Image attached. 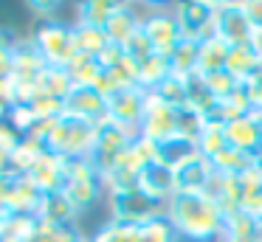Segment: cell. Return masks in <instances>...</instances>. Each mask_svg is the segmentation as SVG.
<instances>
[{"label": "cell", "mask_w": 262, "mask_h": 242, "mask_svg": "<svg viewBox=\"0 0 262 242\" xmlns=\"http://www.w3.org/2000/svg\"><path fill=\"white\" fill-rule=\"evenodd\" d=\"M155 96H158L164 104H169L172 110H183V107H189V96H186V76H175V73H169V76L164 79V82L158 84V87L152 90Z\"/></svg>", "instance_id": "cell-29"}, {"label": "cell", "mask_w": 262, "mask_h": 242, "mask_svg": "<svg viewBox=\"0 0 262 242\" xmlns=\"http://www.w3.org/2000/svg\"><path fill=\"white\" fill-rule=\"evenodd\" d=\"M31 42H34L37 54L46 59V65L51 68H68L76 56L74 26H65L59 20H42Z\"/></svg>", "instance_id": "cell-5"}, {"label": "cell", "mask_w": 262, "mask_h": 242, "mask_svg": "<svg viewBox=\"0 0 262 242\" xmlns=\"http://www.w3.org/2000/svg\"><path fill=\"white\" fill-rule=\"evenodd\" d=\"M198 152L203 158H214L217 152H223L228 146V138H226V124H220V121H206V127H203V133H200V138H198Z\"/></svg>", "instance_id": "cell-32"}, {"label": "cell", "mask_w": 262, "mask_h": 242, "mask_svg": "<svg viewBox=\"0 0 262 242\" xmlns=\"http://www.w3.org/2000/svg\"><path fill=\"white\" fill-rule=\"evenodd\" d=\"M20 141H23V135H20L12 124L0 121V152H9V155H12V149L20 144Z\"/></svg>", "instance_id": "cell-41"}, {"label": "cell", "mask_w": 262, "mask_h": 242, "mask_svg": "<svg viewBox=\"0 0 262 242\" xmlns=\"http://www.w3.org/2000/svg\"><path fill=\"white\" fill-rule=\"evenodd\" d=\"M214 178V166L209 158H203L200 152H194L186 163L175 169V180H178V191H206Z\"/></svg>", "instance_id": "cell-16"}, {"label": "cell", "mask_w": 262, "mask_h": 242, "mask_svg": "<svg viewBox=\"0 0 262 242\" xmlns=\"http://www.w3.org/2000/svg\"><path fill=\"white\" fill-rule=\"evenodd\" d=\"M12 217H14V214L9 211L6 206H0V242H3V234H6V228H9V223H12Z\"/></svg>", "instance_id": "cell-45"}, {"label": "cell", "mask_w": 262, "mask_h": 242, "mask_svg": "<svg viewBox=\"0 0 262 242\" xmlns=\"http://www.w3.org/2000/svg\"><path fill=\"white\" fill-rule=\"evenodd\" d=\"M175 20L181 26L183 39H200L214 34V3L194 0V3H178L175 6Z\"/></svg>", "instance_id": "cell-10"}, {"label": "cell", "mask_w": 262, "mask_h": 242, "mask_svg": "<svg viewBox=\"0 0 262 242\" xmlns=\"http://www.w3.org/2000/svg\"><path fill=\"white\" fill-rule=\"evenodd\" d=\"M110 200V219L127 225H147L152 219L164 217L166 206L158 200H152L149 194H144L141 189H127V191H113L107 194Z\"/></svg>", "instance_id": "cell-6"}, {"label": "cell", "mask_w": 262, "mask_h": 242, "mask_svg": "<svg viewBox=\"0 0 262 242\" xmlns=\"http://www.w3.org/2000/svg\"><path fill=\"white\" fill-rule=\"evenodd\" d=\"M74 42H76V54H85V56H99L104 54V48L110 45L104 28H91V26H76L74 23Z\"/></svg>", "instance_id": "cell-25"}, {"label": "cell", "mask_w": 262, "mask_h": 242, "mask_svg": "<svg viewBox=\"0 0 262 242\" xmlns=\"http://www.w3.org/2000/svg\"><path fill=\"white\" fill-rule=\"evenodd\" d=\"M144 104H147V90L141 87H127L119 90L107 99V118L124 124V127L136 129L138 133V124H141L144 116Z\"/></svg>", "instance_id": "cell-11"}, {"label": "cell", "mask_w": 262, "mask_h": 242, "mask_svg": "<svg viewBox=\"0 0 262 242\" xmlns=\"http://www.w3.org/2000/svg\"><path fill=\"white\" fill-rule=\"evenodd\" d=\"M138 138L136 129L124 127V124L113 121V118L104 116L102 121H96V135H93V149H91V163L99 169V174L110 172L116 163L121 161L130 144Z\"/></svg>", "instance_id": "cell-3"}, {"label": "cell", "mask_w": 262, "mask_h": 242, "mask_svg": "<svg viewBox=\"0 0 262 242\" xmlns=\"http://www.w3.org/2000/svg\"><path fill=\"white\" fill-rule=\"evenodd\" d=\"M194 152H198V146L175 135V138L166 141V144H158V163H164L166 169H172V172H175V169L181 166V163H186Z\"/></svg>", "instance_id": "cell-30"}, {"label": "cell", "mask_w": 262, "mask_h": 242, "mask_svg": "<svg viewBox=\"0 0 262 242\" xmlns=\"http://www.w3.org/2000/svg\"><path fill=\"white\" fill-rule=\"evenodd\" d=\"M37 217L42 223H51V225H76V206L65 197V191H51V194L42 197V206L37 211Z\"/></svg>", "instance_id": "cell-18"}, {"label": "cell", "mask_w": 262, "mask_h": 242, "mask_svg": "<svg viewBox=\"0 0 262 242\" xmlns=\"http://www.w3.org/2000/svg\"><path fill=\"white\" fill-rule=\"evenodd\" d=\"M138 242H178V234L169 225V219L158 217V219H152V223L138 228Z\"/></svg>", "instance_id": "cell-37"}, {"label": "cell", "mask_w": 262, "mask_h": 242, "mask_svg": "<svg viewBox=\"0 0 262 242\" xmlns=\"http://www.w3.org/2000/svg\"><path fill=\"white\" fill-rule=\"evenodd\" d=\"M169 68L175 76H192L198 73V42L194 39H181L175 51L169 54Z\"/></svg>", "instance_id": "cell-28"}, {"label": "cell", "mask_w": 262, "mask_h": 242, "mask_svg": "<svg viewBox=\"0 0 262 242\" xmlns=\"http://www.w3.org/2000/svg\"><path fill=\"white\" fill-rule=\"evenodd\" d=\"M214 34L226 45H248L254 26L245 17L243 3H214Z\"/></svg>", "instance_id": "cell-9"}, {"label": "cell", "mask_w": 262, "mask_h": 242, "mask_svg": "<svg viewBox=\"0 0 262 242\" xmlns=\"http://www.w3.org/2000/svg\"><path fill=\"white\" fill-rule=\"evenodd\" d=\"M71 90H74V82H71L68 71L65 68H46V73L40 76V84H37V93H48L57 96V99H68Z\"/></svg>", "instance_id": "cell-33"}, {"label": "cell", "mask_w": 262, "mask_h": 242, "mask_svg": "<svg viewBox=\"0 0 262 242\" xmlns=\"http://www.w3.org/2000/svg\"><path fill=\"white\" fill-rule=\"evenodd\" d=\"M37 231H40V217H29V214H14L9 223L3 242H34Z\"/></svg>", "instance_id": "cell-34"}, {"label": "cell", "mask_w": 262, "mask_h": 242, "mask_svg": "<svg viewBox=\"0 0 262 242\" xmlns=\"http://www.w3.org/2000/svg\"><path fill=\"white\" fill-rule=\"evenodd\" d=\"M166 219L178 239L186 242H220L226 231V214L206 191H178L166 203Z\"/></svg>", "instance_id": "cell-1"}, {"label": "cell", "mask_w": 262, "mask_h": 242, "mask_svg": "<svg viewBox=\"0 0 262 242\" xmlns=\"http://www.w3.org/2000/svg\"><path fill=\"white\" fill-rule=\"evenodd\" d=\"M169 73H172L169 56H164V54L147 56L144 62H138V87L147 90V93H152V90L158 87V84L169 76Z\"/></svg>", "instance_id": "cell-23"}, {"label": "cell", "mask_w": 262, "mask_h": 242, "mask_svg": "<svg viewBox=\"0 0 262 242\" xmlns=\"http://www.w3.org/2000/svg\"><path fill=\"white\" fill-rule=\"evenodd\" d=\"M243 93L248 96L251 110L262 113V68L254 73V76H248V79L243 82Z\"/></svg>", "instance_id": "cell-40"}, {"label": "cell", "mask_w": 262, "mask_h": 242, "mask_svg": "<svg viewBox=\"0 0 262 242\" xmlns=\"http://www.w3.org/2000/svg\"><path fill=\"white\" fill-rule=\"evenodd\" d=\"M17 183H20V174H14V172H3V174H0V206H6V203H9V197L14 194Z\"/></svg>", "instance_id": "cell-42"}, {"label": "cell", "mask_w": 262, "mask_h": 242, "mask_svg": "<svg viewBox=\"0 0 262 242\" xmlns=\"http://www.w3.org/2000/svg\"><path fill=\"white\" fill-rule=\"evenodd\" d=\"M203 127H206V116H200L198 110H192V107L178 110V138L189 141V144H198Z\"/></svg>", "instance_id": "cell-36"}, {"label": "cell", "mask_w": 262, "mask_h": 242, "mask_svg": "<svg viewBox=\"0 0 262 242\" xmlns=\"http://www.w3.org/2000/svg\"><path fill=\"white\" fill-rule=\"evenodd\" d=\"M259 214H262V200H259ZM259 214H256V217H259Z\"/></svg>", "instance_id": "cell-47"}, {"label": "cell", "mask_w": 262, "mask_h": 242, "mask_svg": "<svg viewBox=\"0 0 262 242\" xmlns=\"http://www.w3.org/2000/svg\"><path fill=\"white\" fill-rule=\"evenodd\" d=\"M116 3L107 0H91V3H82L76 9V26H91V28H104L107 20L113 17Z\"/></svg>", "instance_id": "cell-31"}, {"label": "cell", "mask_w": 262, "mask_h": 242, "mask_svg": "<svg viewBox=\"0 0 262 242\" xmlns=\"http://www.w3.org/2000/svg\"><path fill=\"white\" fill-rule=\"evenodd\" d=\"M254 163H256L254 155H248V152L237 149V146H231V144L211 158V166H214V172H217V174H228V178H237V174L248 172Z\"/></svg>", "instance_id": "cell-22"}, {"label": "cell", "mask_w": 262, "mask_h": 242, "mask_svg": "<svg viewBox=\"0 0 262 242\" xmlns=\"http://www.w3.org/2000/svg\"><path fill=\"white\" fill-rule=\"evenodd\" d=\"M245 17L251 20L254 28H262V0H251V3H243Z\"/></svg>", "instance_id": "cell-43"}, {"label": "cell", "mask_w": 262, "mask_h": 242, "mask_svg": "<svg viewBox=\"0 0 262 242\" xmlns=\"http://www.w3.org/2000/svg\"><path fill=\"white\" fill-rule=\"evenodd\" d=\"M138 228H141V225H127V223L110 219V223L102 225L88 242H138Z\"/></svg>", "instance_id": "cell-35"}, {"label": "cell", "mask_w": 262, "mask_h": 242, "mask_svg": "<svg viewBox=\"0 0 262 242\" xmlns=\"http://www.w3.org/2000/svg\"><path fill=\"white\" fill-rule=\"evenodd\" d=\"M259 68H262V56L256 54L251 45H231V48H228L226 71L231 73V76L237 79L239 84H243L248 76H254Z\"/></svg>", "instance_id": "cell-20"}, {"label": "cell", "mask_w": 262, "mask_h": 242, "mask_svg": "<svg viewBox=\"0 0 262 242\" xmlns=\"http://www.w3.org/2000/svg\"><path fill=\"white\" fill-rule=\"evenodd\" d=\"M248 45L256 51V54L262 56V28H254V34H251V39H248Z\"/></svg>", "instance_id": "cell-46"}, {"label": "cell", "mask_w": 262, "mask_h": 242, "mask_svg": "<svg viewBox=\"0 0 262 242\" xmlns=\"http://www.w3.org/2000/svg\"><path fill=\"white\" fill-rule=\"evenodd\" d=\"M206 87H209V93L214 96L217 101L228 99V96H234L239 90V82L231 76L228 71H217V73H206Z\"/></svg>", "instance_id": "cell-38"}, {"label": "cell", "mask_w": 262, "mask_h": 242, "mask_svg": "<svg viewBox=\"0 0 262 242\" xmlns=\"http://www.w3.org/2000/svg\"><path fill=\"white\" fill-rule=\"evenodd\" d=\"M226 138L231 146L248 152V155H259L262 149V116L256 110L245 113V116L234 118L226 124Z\"/></svg>", "instance_id": "cell-12"}, {"label": "cell", "mask_w": 262, "mask_h": 242, "mask_svg": "<svg viewBox=\"0 0 262 242\" xmlns=\"http://www.w3.org/2000/svg\"><path fill=\"white\" fill-rule=\"evenodd\" d=\"M3 31H6V28H0V37H3Z\"/></svg>", "instance_id": "cell-48"}, {"label": "cell", "mask_w": 262, "mask_h": 242, "mask_svg": "<svg viewBox=\"0 0 262 242\" xmlns=\"http://www.w3.org/2000/svg\"><path fill=\"white\" fill-rule=\"evenodd\" d=\"M223 236H237V239H259V217L245 208L228 214Z\"/></svg>", "instance_id": "cell-27"}, {"label": "cell", "mask_w": 262, "mask_h": 242, "mask_svg": "<svg viewBox=\"0 0 262 242\" xmlns=\"http://www.w3.org/2000/svg\"><path fill=\"white\" fill-rule=\"evenodd\" d=\"M34 242H40V239H34Z\"/></svg>", "instance_id": "cell-49"}, {"label": "cell", "mask_w": 262, "mask_h": 242, "mask_svg": "<svg viewBox=\"0 0 262 242\" xmlns=\"http://www.w3.org/2000/svg\"><path fill=\"white\" fill-rule=\"evenodd\" d=\"M138 28H141V17L136 14V9L127 6V3H116L113 17H110L107 26H104V34H107V39L113 45H124Z\"/></svg>", "instance_id": "cell-17"}, {"label": "cell", "mask_w": 262, "mask_h": 242, "mask_svg": "<svg viewBox=\"0 0 262 242\" xmlns=\"http://www.w3.org/2000/svg\"><path fill=\"white\" fill-rule=\"evenodd\" d=\"M26 178L42 191V194H51V191H62L65 186V158L54 155V152H42V158L34 163Z\"/></svg>", "instance_id": "cell-15"}, {"label": "cell", "mask_w": 262, "mask_h": 242, "mask_svg": "<svg viewBox=\"0 0 262 242\" xmlns=\"http://www.w3.org/2000/svg\"><path fill=\"white\" fill-rule=\"evenodd\" d=\"M65 116L96 124L107 116V99L93 87H74L71 96L65 99Z\"/></svg>", "instance_id": "cell-13"}, {"label": "cell", "mask_w": 262, "mask_h": 242, "mask_svg": "<svg viewBox=\"0 0 262 242\" xmlns=\"http://www.w3.org/2000/svg\"><path fill=\"white\" fill-rule=\"evenodd\" d=\"M141 31L147 34L149 45H152L155 54H164L169 56L175 51V45L183 39L181 26L175 20V11H164V9H155L149 14L141 17Z\"/></svg>", "instance_id": "cell-8"}, {"label": "cell", "mask_w": 262, "mask_h": 242, "mask_svg": "<svg viewBox=\"0 0 262 242\" xmlns=\"http://www.w3.org/2000/svg\"><path fill=\"white\" fill-rule=\"evenodd\" d=\"M138 189H141L144 194H149L152 200H158V203L166 206V203L178 194L175 172L166 169L164 163H149V166L141 172V178H138Z\"/></svg>", "instance_id": "cell-14"}, {"label": "cell", "mask_w": 262, "mask_h": 242, "mask_svg": "<svg viewBox=\"0 0 262 242\" xmlns=\"http://www.w3.org/2000/svg\"><path fill=\"white\" fill-rule=\"evenodd\" d=\"M138 135L152 144H166L178 135V110L158 99L155 93H147V104H144V116L138 124Z\"/></svg>", "instance_id": "cell-7"}, {"label": "cell", "mask_w": 262, "mask_h": 242, "mask_svg": "<svg viewBox=\"0 0 262 242\" xmlns=\"http://www.w3.org/2000/svg\"><path fill=\"white\" fill-rule=\"evenodd\" d=\"M93 135H96V124L82 121V118L62 116L51 124L46 135V149L54 155L74 161V158H88L93 149Z\"/></svg>", "instance_id": "cell-2"}, {"label": "cell", "mask_w": 262, "mask_h": 242, "mask_svg": "<svg viewBox=\"0 0 262 242\" xmlns=\"http://www.w3.org/2000/svg\"><path fill=\"white\" fill-rule=\"evenodd\" d=\"M228 48L217 34L200 39L198 42V73H217V71H226V59H228Z\"/></svg>", "instance_id": "cell-19"}, {"label": "cell", "mask_w": 262, "mask_h": 242, "mask_svg": "<svg viewBox=\"0 0 262 242\" xmlns=\"http://www.w3.org/2000/svg\"><path fill=\"white\" fill-rule=\"evenodd\" d=\"M31 11L34 14H40L42 20H54V14H57V3H29Z\"/></svg>", "instance_id": "cell-44"}, {"label": "cell", "mask_w": 262, "mask_h": 242, "mask_svg": "<svg viewBox=\"0 0 262 242\" xmlns=\"http://www.w3.org/2000/svg\"><path fill=\"white\" fill-rule=\"evenodd\" d=\"M68 76L71 82H74V87H93V84L99 82V76H102V62L93 59V56H85V54H76L74 62H71L68 68Z\"/></svg>", "instance_id": "cell-26"}, {"label": "cell", "mask_w": 262, "mask_h": 242, "mask_svg": "<svg viewBox=\"0 0 262 242\" xmlns=\"http://www.w3.org/2000/svg\"><path fill=\"white\" fill-rule=\"evenodd\" d=\"M121 48H124V54L130 56L133 62H144L147 56H152V54H155L152 45H149V39H147V34H144L141 28H138V31L133 34V37L127 39V42L121 45Z\"/></svg>", "instance_id": "cell-39"}, {"label": "cell", "mask_w": 262, "mask_h": 242, "mask_svg": "<svg viewBox=\"0 0 262 242\" xmlns=\"http://www.w3.org/2000/svg\"><path fill=\"white\" fill-rule=\"evenodd\" d=\"M42 152H46V144H40V141H34V138H23L12 149V155H9L12 172L20 174V178H26V174L34 169V163L42 158Z\"/></svg>", "instance_id": "cell-24"}, {"label": "cell", "mask_w": 262, "mask_h": 242, "mask_svg": "<svg viewBox=\"0 0 262 242\" xmlns=\"http://www.w3.org/2000/svg\"><path fill=\"white\" fill-rule=\"evenodd\" d=\"M42 197L46 194H42L29 178H20L14 194L9 197V203H6V208L12 214H29V217H37V211H40V206H42Z\"/></svg>", "instance_id": "cell-21"}, {"label": "cell", "mask_w": 262, "mask_h": 242, "mask_svg": "<svg viewBox=\"0 0 262 242\" xmlns=\"http://www.w3.org/2000/svg\"><path fill=\"white\" fill-rule=\"evenodd\" d=\"M65 197L76 206V211H85V208L96 206L99 197L104 194L102 186V174L99 169L91 163V158H74V161H65V186H62Z\"/></svg>", "instance_id": "cell-4"}]
</instances>
